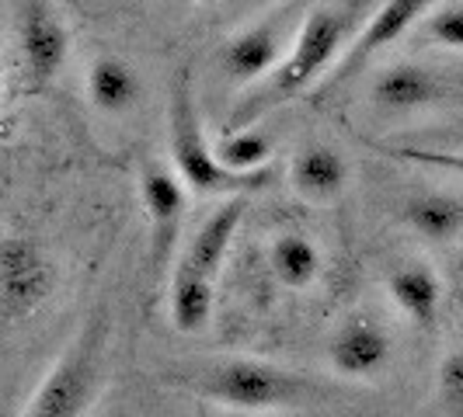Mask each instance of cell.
Instances as JSON below:
<instances>
[{"instance_id":"9a60e30c","label":"cell","mask_w":463,"mask_h":417,"mask_svg":"<svg viewBox=\"0 0 463 417\" xmlns=\"http://www.w3.org/2000/svg\"><path fill=\"white\" fill-rule=\"evenodd\" d=\"M88 97L98 112L105 116H122L129 108H137L143 97L137 70L118 56H98L88 67Z\"/></svg>"},{"instance_id":"5b68a950","label":"cell","mask_w":463,"mask_h":417,"mask_svg":"<svg viewBox=\"0 0 463 417\" xmlns=\"http://www.w3.org/2000/svg\"><path fill=\"white\" fill-rule=\"evenodd\" d=\"M56 289V264L24 233H7L0 244V313L7 324L28 320Z\"/></svg>"},{"instance_id":"7c38bea8","label":"cell","mask_w":463,"mask_h":417,"mask_svg":"<svg viewBox=\"0 0 463 417\" xmlns=\"http://www.w3.org/2000/svg\"><path fill=\"white\" fill-rule=\"evenodd\" d=\"M387 292L394 306L421 330H436L442 310V278L425 261H408L391 272Z\"/></svg>"},{"instance_id":"44dd1931","label":"cell","mask_w":463,"mask_h":417,"mask_svg":"<svg viewBox=\"0 0 463 417\" xmlns=\"http://www.w3.org/2000/svg\"><path fill=\"white\" fill-rule=\"evenodd\" d=\"M425 35H429V42H436V46L463 52V0L436 4V7L425 14Z\"/></svg>"},{"instance_id":"8fae6325","label":"cell","mask_w":463,"mask_h":417,"mask_svg":"<svg viewBox=\"0 0 463 417\" xmlns=\"http://www.w3.org/2000/svg\"><path fill=\"white\" fill-rule=\"evenodd\" d=\"M241 219H244V199H227L220 208H213L206 216V223L188 240L185 257H182L178 268L195 272V275L213 282V278L220 275L223 261H227V251H231L233 233L241 227Z\"/></svg>"},{"instance_id":"4fadbf2b","label":"cell","mask_w":463,"mask_h":417,"mask_svg":"<svg viewBox=\"0 0 463 417\" xmlns=\"http://www.w3.org/2000/svg\"><path fill=\"white\" fill-rule=\"evenodd\" d=\"M442 84L432 70L418 63H391L373 77L370 97L383 112H415L432 101H439Z\"/></svg>"},{"instance_id":"7a4b0ae2","label":"cell","mask_w":463,"mask_h":417,"mask_svg":"<svg viewBox=\"0 0 463 417\" xmlns=\"http://www.w3.org/2000/svg\"><path fill=\"white\" fill-rule=\"evenodd\" d=\"M167 146H171V161L178 181L195 191V195H231L244 199L265 191L279 178L276 167L258 171V174H231L223 163L216 161V150L206 139L203 116H199V101H195V84H192V70L182 67L175 73L171 97H167Z\"/></svg>"},{"instance_id":"6da1fadb","label":"cell","mask_w":463,"mask_h":417,"mask_svg":"<svg viewBox=\"0 0 463 417\" xmlns=\"http://www.w3.org/2000/svg\"><path fill=\"white\" fill-rule=\"evenodd\" d=\"M363 14L366 4H317L307 11L300 32L293 35V46L286 60L276 67L269 80L244 94L233 105L227 125L231 129H251L258 118L269 116L272 108L307 94L310 88L317 91L325 77L338 67L352 39L363 32Z\"/></svg>"},{"instance_id":"ffe728a7","label":"cell","mask_w":463,"mask_h":417,"mask_svg":"<svg viewBox=\"0 0 463 417\" xmlns=\"http://www.w3.org/2000/svg\"><path fill=\"white\" fill-rule=\"evenodd\" d=\"M370 146L383 157H394L401 163H415V167H436L449 174H463V150H429V146H391V143H373Z\"/></svg>"},{"instance_id":"d6986e66","label":"cell","mask_w":463,"mask_h":417,"mask_svg":"<svg viewBox=\"0 0 463 417\" xmlns=\"http://www.w3.org/2000/svg\"><path fill=\"white\" fill-rule=\"evenodd\" d=\"M216 161L223 163L231 174H258L269 171L272 157H276V139L265 129H227V136H220L213 143Z\"/></svg>"},{"instance_id":"52a82bcc","label":"cell","mask_w":463,"mask_h":417,"mask_svg":"<svg viewBox=\"0 0 463 417\" xmlns=\"http://www.w3.org/2000/svg\"><path fill=\"white\" fill-rule=\"evenodd\" d=\"M18 56L28 91H43L56 80L70 56V32L56 7L28 0L18 7Z\"/></svg>"},{"instance_id":"2e32d148","label":"cell","mask_w":463,"mask_h":417,"mask_svg":"<svg viewBox=\"0 0 463 417\" xmlns=\"http://www.w3.org/2000/svg\"><path fill=\"white\" fill-rule=\"evenodd\" d=\"M401 216L404 223L432 240V244H446L453 236L463 233V199L457 195H446V191H421V195H411L404 206H401Z\"/></svg>"},{"instance_id":"8992f818","label":"cell","mask_w":463,"mask_h":417,"mask_svg":"<svg viewBox=\"0 0 463 417\" xmlns=\"http://www.w3.org/2000/svg\"><path fill=\"white\" fill-rule=\"evenodd\" d=\"M429 11H432V7H429L425 0H387V4H380L370 14V22L363 24V32L352 39V46H348L345 56L338 60V67L331 70L325 77V84L314 91V101H325L331 91L345 88L352 77L363 73V67L370 63L376 52L394 46L411 24L425 22Z\"/></svg>"},{"instance_id":"3957f363","label":"cell","mask_w":463,"mask_h":417,"mask_svg":"<svg viewBox=\"0 0 463 417\" xmlns=\"http://www.w3.org/2000/svg\"><path fill=\"white\" fill-rule=\"evenodd\" d=\"M171 383L188 386L192 394L206 396L220 407L231 411H286L297 407L314 394V386L300 372H289L261 358H227V362H209L192 372H171Z\"/></svg>"},{"instance_id":"603a6c76","label":"cell","mask_w":463,"mask_h":417,"mask_svg":"<svg viewBox=\"0 0 463 417\" xmlns=\"http://www.w3.org/2000/svg\"><path fill=\"white\" fill-rule=\"evenodd\" d=\"M460 292H463V282H460Z\"/></svg>"},{"instance_id":"ac0fdd59","label":"cell","mask_w":463,"mask_h":417,"mask_svg":"<svg viewBox=\"0 0 463 417\" xmlns=\"http://www.w3.org/2000/svg\"><path fill=\"white\" fill-rule=\"evenodd\" d=\"M213 282L195 272L178 268L171 275V324L182 334H203L213 320Z\"/></svg>"},{"instance_id":"277c9868","label":"cell","mask_w":463,"mask_h":417,"mask_svg":"<svg viewBox=\"0 0 463 417\" xmlns=\"http://www.w3.org/2000/svg\"><path fill=\"white\" fill-rule=\"evenodd\" d=\"M105 345H109V313L105 306H98L60 355V362L46 372L22 417H88L101 379Z\"/></svg>"},{"instance_id":"ba28073f","label":"cell","mask_w":463,"mask_h":417,"mask_svg":"<svg viewBox=\"0 0 463 417\" xmlns=\"http://www.w3.org/2000/svg\"><path fill=\"white\" fill-rule=\"evenodd\" d=\"M139 195L150 219V272L161 282L171 255L182 236V219H185V185L178 174H171L161 163L146 161L139 167Z\"/></svg>"},{"instance_id":"e0dca14e","label":"cell","mask_w":463,"mask_h":417,"mask_svg":"<svg viewBox=\"0 0 463 417\" xmlns=\"http://www.w3.org/2000/svg\"><path fill=\"white\" fill-rule=\"evenodd\" d=\"M269 264L279 285L286 289H307L321 275V251L307 233H279L272 251H269Z\"/></svg>"},{"instance_id":"5bb4252c","label":"cell","mask_w":463,"mask_h":417,"mask_svg":"<svg viewBox=\"0 0 463 417\" xmlns=\"http://www.w3.org/2000/svg\"><path fill=\"white\" fill-rule=\"evenodd\" d=\"M289 185L310 202H327L348 185V161L325 143H310L289 163Z\"/></svg>"},{"instance_id":"9c48e42d","label":"cell","mask_w":463,"mask_h":417,"mask_svg":"<svg viewBox=\"0 0 463 417\" xmlns=\"http://www.w3.org/2000/svg\"><path fill=\"white\" fill-rule=\"evenodd\" d=\"M282 14L276 11L261 22L241 28L237 35H231L223 49H220V67L227 73V80L233 84H248L258 88L261 80H269L276 67L286 60L282 56Z\"/></svg>"},{"instance_id":"7402d4cb","label":"cell","mask_w":463,"mask_h":417,"mask_svg":"<svg viewBox=\"0 0 463 417\" xmlns=\"http://www.w3.org/2000/svg\"><path fill=\"white\" fill-rule=\"evenodd\" d=\"M439 394L446 407L457 417H463V351L446 355L439 366Z\"/></svg>"},{"instance_id":"30bf717a","label":"cell","mask_w":463,"mask_h":417,"mask_svg":"<svg viewBox=\"0 0 463 417\" xmlns=\"http://www.w3.org/2000/svg\"><path fill=\"white\" fill-rule=\"evenodd\" d=\"M394 355V338L387 327L373 317H348L345 324L335 330L327 358L338 375L345 379H373L387 369Z\"/></svg>"}]
</instances>
